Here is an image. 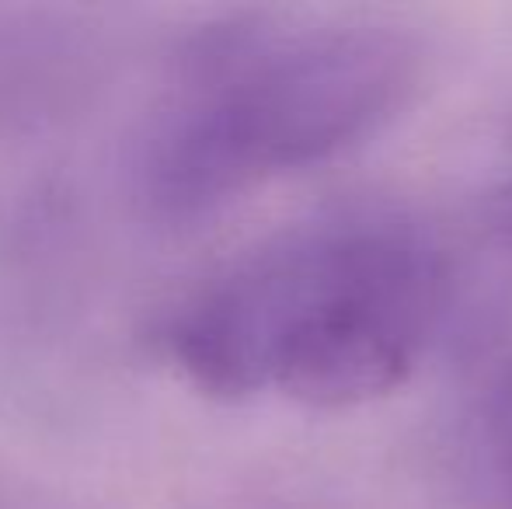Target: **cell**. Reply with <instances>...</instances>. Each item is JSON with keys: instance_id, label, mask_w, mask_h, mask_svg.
<instances>
[{"instance_id": "cell-1", "label": "cell", "mask_w": 512, "mask_h": 509, "mask_svg": "<svg viewBox=\"0 0 512 509\" xmlns=\"http://www.w3.org/2000/svg\"><path fill=\"white\" fill-rule=\"evenodd\" d=\"M446 293L436 241L405 217L314 220L192 293L164 346L203 394L279 391L307 408H359L411 377Z\"/></svg>"}, {"instance_id": "cell-2", "label": "cell", "mask_w": 512, "mask_h": 509, "mask_svg": "<svg viewBox=\"0 0 512 509\" xmlns=\"http://www.w3.org/2000/svg\"><path fill=\"white\" fill-rule=\"evenodd\" d=\"M422 67V46L394 25L216 21L182 56L178 95L143 150V196L182 224L331 161L394 123Z\"/></svg>"}, {"instance_id": "cell-3", "label": "cell", "mask_w": 512, "mask_h": 509, "mask_svg": "<svg viewBox=\"0 0 512 509\" xmlns=\"http://www.w3.org/2000/svg\"><path fill=\"white\" fill-rule=\"evenodd\" d=\"M478 447L495 503L512 509V353L488 374L481 391Z\"/></svg>"}, {"instance_id": "cell-4", "label": "cell", "mask_w": 512, "mask_h": 509, "mask_svg": "<svg viewBox=\"0 0 512 509\" xmlns=\"http://www.w3.org/2000/svg\"><path fill=\"white\" fill-rule=\"evenodd\" d=\"M488 220H492L495 238L512 252V182H506L492 196V203H488Z\"/></svg>"}]
</instances>
